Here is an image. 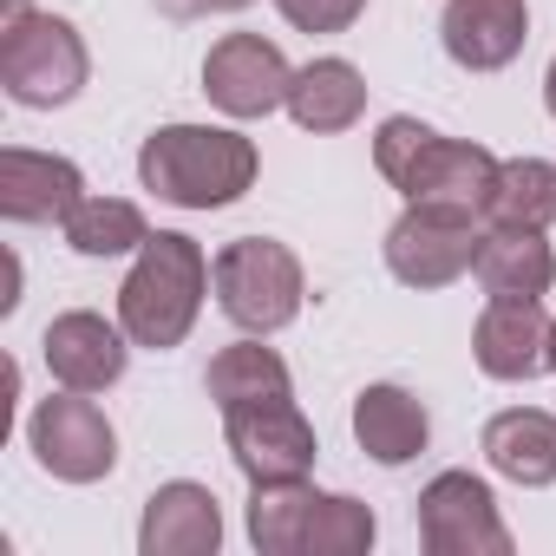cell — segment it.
Wrapping results in <instances>:
<instances>
[{
	"mask_svg": "<svg viewBox=\"0 0 556 556\" xmlns=\"http://www.w3.org/2000/svg\"><path fill=\"white\" fill-rule=\"evenodd\" d=\"M354 439H361V452L374 465H406V458L426 452L432 419H426V406L406 387H367L354 400Z\"/></svg>",
	"mask_w": 556,
	"mask_h": 556,
	"instance_id": "obj_19",
	"label": "cell"
},
{
	"mask_svg": "<svg viewBox=\"0 0 556 556\" xmlns=\"http://www.w3.org/2000/svg\"><path fill=\"white\" fill-rule=\"evenodd\" d=\"M14 8H27V0H8V14H14Z\"/></svg>",
	"mask_w": 556,
	"mask_h": 556,
	"instance_id": "obj_29",
	"label": "cell"
},
{
	"mask_svg": "<svg viewBox=\"0 0 556 556\" xmlns=\"http://www.w3.org/2000/svg\"><path fill=\"white\" fill-rule=\"evenodd\" d=\"M60 229H66V242H73L79 255H131V249L151 242L144 210L125 203V197H79V210H73Z\"/></svg>",
	"mask_w": 556,
	"mask_h": 556,
	"instance_id": "obj_23",
	"label": "cell"
},
{
	"mask_svg": "<svg viewBox=\"0 0 556 556\" xmlns=\"http://www.w3.org/2000/svg\"><path fill=\"white\" fill-rule=\"evenodd\" d=\"M374 510L361 497H321L315 504V523H308V549L302 556H367L374 549Z\"/></svg>",
	"mask_w": 556,
	"mask_h": 556,
	"instance_id": "obj_24",
	"label": "cell"
},
{
	"mask_svg": "<svg viewBox=\"0 0 556 556\" xmlns=\"http://www.w3.org/2000/svg\"><path fill=\"white\" fill-rule=\"evenodd\" d=\"M138 184L177 210H223L255 184V144L229 125H164L138 151Z\"/></svg>",
	"mask_w": 556,
	"mask_h": 556,
	"instance_id": "obj_1",
	"label": "cell"
},
{
	"mask_svg": "<svg viewBox=\"0 0 556 556\" xmlns=\"http://www.w3.org/2000/svg\"><path fill=\"white\" fill-rule=\"evenodd\" d=\"M275 8L295 34H348L367 14V0H275Z\"/></svg>",
	"mask_w": 556,
	"mask_h": 556,
	"instance_id": "obj_25",
	"label": "cell"
},
{
	"mask_svg": "<svg viewBox=\"0 0 556 556\" xmlns=\"http://www.w3.org/2000/svg\"><path fill=\"white\" fill-rule=\"evenodd\" d=\"M138 549L144 556H216L223 549V510H216L210 484H190V478L157 484L144 497Z\"/></svg>",
	"mask_w": 556,
	"mask_h": 556,
	"instance_id": "obj_15",
	"label": "cell"
},
{
	"mask_svg": "<svg viewBox=\"0 0 556 556\" xmlns=\"http://www.w3.org/2000/svg\"><path fill=\"white\" fill-rule=\"evenodd\" d=\"M27 445H34V458L60 478V484H99V478H112V465H118V432H112V419L86 400V393H60V400H40L34 406V419H27Z\"/></svg>",
	"mask_w": 556,
	"mask_h": 556,
	"instance_id": "obj_7",
	"label": "cell"
},
{
	"mask_svg": "<svg viewBox=\"0 0 556 556\" xmlns=\"http://www.w3.org/2000/svg\"><path fill=\"white\" fill-rule=\"evenodd\" d=\"M478 216L445 210V203H406L400 223L387 229V268L406 289H445L478 262Z\"/></svg>",
	"mask_w": 556,
	"mask_h": 556,
	"instance_id": "obj_6",
	"label": "cell"
},
{
	"mask_svg": "<svg viewBox=\"0 0 556 556\" xmlns=\"http://www.w3.org/2000/svg\"><path fill=\"white\" fill-rule=\"evenodd\" d=\"M321 491L308 478H268L249 484V543L262 556H302L308 549V523H315Z\"/></svg>",
	"mask_w": 556,
	"mask_h": 556,
	"instance_id": "obj_20",
	"label": "cell"
},
{
	"mask_svg": "<svg viewBox=\"0 0 556 556\" xmlns=\"http://www.w3.org/2000/svg\"><path fill=\"white\" fill-rule=\"evenodd\" d=\"M125 341H131V334L112 328L105 315L73 308V315H60V321L47 328L40 354H47V374H53L60 387H73V393H105V387L125 380V361H131Z\"/></svg>",
	"mask_w": 556,
	"mask_h": 556,
	"instance_id": "obj_12",
	"label": "cell"
},
{
	"mask_svg": "<svg viewBox=\"0 0 556 556\" xmlns=\"http://www.w3.org/2000/svg\"><path fill=\"white\" fill-rule=\"evenodd\" d=\"M289 86H295V73H289L282 47L262 34H223L203 60V92L229 118H268L275 105H289Z\"/></svg>",
	"mask_w": 556,
	"mask_h": 556,
	"instance_id": "obj_10",
	"label": "cell"
},
{
	"mask_svg": "<svg viewBox=\"0 0 556 556\" xmlns=\"http://www.w3.org/2000/svg\"><path fill=\"white\" fill-rule=\"evenodd\" d=\"M549 321L556 315H543V302L530 295H491L471 328V361L491 380H536L549 374Z\"/></svg>",
	"mask_w": 556,
	"mask_h": 556,
	"instance_id": "obj_11",
	"label": "cell"
},
{
	"mask_svg": "<svg viewBox=\"0 0 556 556\" xmlns=\"http://www.w3.org/2000/svg\"><path fill=\"white\" fill-rule=\"evenodd\" d=\"M223 432H229V458L249 484H268V478H308L315 465V426L302 419V406L282 393V400H249V406H229L223 413Z\"/></svg>",
	"mask_w": 556,
	"mask_h": 556,
	"instance_id": "obj_8",
	"label": "cell"
},
{
	"mask_svg": "<svg viewBox=\"0 0 556 556\" xmlns=\"http://www.w3.org/2000/svg\"><path fill=\"white\" fill-rule=\"evenodd\" d=\"M484 458L497 478L523 484V491H543L556 484V419L536 413V406H510L484 426Z\"/></svg>",
	"mask_w": 556,
	"mask_h": 556,
	"instance_id": "obj_18",
	"label": "cell"
},
{
	"mask_svg": "<svg viewBox=\"0 0 556 556\" xmlns=\"http://www.w3.org/2000/svg\"><path fill=\"white\" fill-rule=\"evenodd\" d=\"M549 374H556V321H549Z\"/></svg>",
	"mask_w": 556,
	"mask_h": 556,
	"instance_id": "obj_28",
	"label": "cell"
},
{
	"mask_svg": "<svg viewBox=\"0 0 556 556\" xmlns=\"http://www.w3.org/2000/svg\"><path fill=\"white\" fill-rule=\"evenodd\" d=\"M86 40L73 21L60 14H34V8H14L8 27H0V86H8L14 105L27 112H53V105H73L86 92Z\"/></svg>",
	"mask_w": 556,
	"mask_h": 556,
	"instance_id": "obj_5",
	"label": "cell"
},
{
	"mask_svg": "<svg viewBox=\"0 0 556 556\" xmlns=\"http://www.w3.org/2000/svg\"><path fill=\"white\" fill-rule=\"evenodd\" d=\"M471 275H478L484 295H530V302H543L549 282H556V255H549L543 229H484Z\"/></svg>",
	"mask_w": 556,
	"mask_h": 556,
	"instance_id": "obj_16",
	"label": "cell"
},
{
	"mask_svg": "<svg viewBox=\"0 0 556 556\" xmlns=\"http://www.w3.org/2000/svg\"><path fill=\"white\" fill-rule=\"evenodd\" d=\"M210 289H216V308L242 334H282L302 315V295H308L295 249L268 242V236H236L229 249H216Z\"/></svg>",
	"mask_w": 556,
	"mask_h": 556,
	"instance_id": "obj_4",
	"label": "cell"
},
{
	"mask_svg": "<svg viewBox=\"0 0 556 556\" xmlns=\"http://www.w3.org/2000/svg\"><path fill=\"white\" fill-rule=\"evenodd\" d=\"M86 197V177L73 157L53 151H0V216L8 223H66Z\"/></svg>",
	"mask_w": 556,
	"mask_h": 556,
	"instance_id": "obj_14",
	"label": "cell"
},
{
	"mask_svg": "<svg viewBox=\"0 0 556 556\" xmlns=\"http://www.w3.org/2000/svg\"><path fill=\"white\" fill-rule=\"evenodd\" d=\"M556 223V164L504 157L484 197V229H549Z\"/></svg>",
	"mask_w": 556,
	"mask_h": 556,
	"instance_id": "obj_21",
	"label": "cell"
},
{
	"mask_svg": "<svg viewBox=\"0 0 556 556\" xmlns=\"http://www.w3.org/2000/svg\"><path fill=\"white\" fill-rule=\"evenodd\" d=\"M203 387H210V400L229 413V406H249V400H282L295 380H289V361L275 354V348H262V334H255V341L223 348V354L210 361Z\"/></svg>",
	"mask_w": 556,
	"mask_h": 556,
	"instance_id": "obj_22",
	"label": "cell"
},
{
	"mask_svg": "<svg viewBox=\"0 0 556 556\" xmlns=\"http://www.w3.org/2000/svg\"><path fill=\"white\" fill-rule=\"evenodd\" d=\"M374 164L406 203H445V210H471V216H484V197L497 177V157L484 144L439 138L432 125H419L406 112L374 131Z\"/></svg>",
	"mask_w": 556,
	"mask_h": 556,
	"instance_id": "obj_3",
	"label": "cell"
},
{
	"mask_svg": "<svg viewBox=\"0 0 556 556\" xmlns=\"http://www.w3.org/2000/svg\"><path fill=\"white\" fill-rule=\"evenodd\" d=\"M203 289H210V255L203 242L177 236V229H157L131 275H125V289H118V328L131 334V348H184V334L197 328V308H203Z\"/></svg>",
	"mask_w": 556,
	"mask_h": 556,
	"instance_id": "obj_2",
	"label": "cell"
},
{
	"mask_svg": "<svg viewBox=\"0 0 556 556\" xmlns=\"http://www.w3.org/2000/svg\"><path fill=\"white\" fill-rule=\"evenodd\" d=\"M236 8H249V0H157V14H170V21H210V14H236Z\"/></svg>",
	"mask_w": 556,
	"mask_h": 556,
	"instance_id": "obj_26",
	"label": "cell"
},
{
	"mask_svg": "<svg viewBox=\"0 0 556 556\" xmlns=\"http://www.w3.org/2000/svg\"><path fill=\"white\" fill-rule=\"evenodd\" d=\"M439 40L452 53V66L465 73H497L523 53L530 40V8L523 0H445L439 14Z\"/></svg>",
	"mask_w": 556,
	"mask_h": 556,
	"instance_id": "obj_13",
	"label": "cell"
},
{
	"mask_svg": "<svg viewBox=\"0 0 556 556\" xmlns=\"http://www.w3.org/2000/svg\"><path fill=\"white\" fill-rule=\"evenodd\" d=\"M419 543L432 556H510V530L497 517V497L471 471H439L419 491Z\"/></svg>",
	"mask_w": 556,
	"mask_h": 556,
	"instance_id": "obj_9",
	"label": "cell"
},
{
	"mask_svg": "<svg viewBox=\"0 0 556 556\" xmlns=\"http://www.w3.org/2000/svg\"><path fill=\"white\" fill-rule=\"evenodd\" d=\"M543 105H549V118H556V60H549V73H543Z\"/></svg>",
	"mask_w": 556,
	"mask_h": 556,
	"instance_id": "obj_27",
	"label": "cell"
},
{
	"mask_svg": "<svg viewBox=\"0 0 556 556\" xmlns=\"http://www.w3.org/2000/svg\"><path fill=\"white\" fill-rule=\"evenodd\" d=\"M367 112V79L354 60H308L289 86V118L315 138H334L348 125H361Z\"/></svg>",
	"mask_w": 556,
	"mask_h": 556,
	"instance_id": "obj_17",
	"label": "cell"
}]
</instances>
